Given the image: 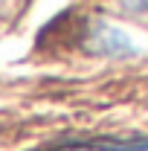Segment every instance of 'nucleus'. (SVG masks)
I'll return each mask as SVG.
<instances>
[{"label": "nucleus", "mask_w": 148, "mask_h": 151, "mask_svg": "<svg viewBox=\"0 0 148 151\" xmlns=\"http://www.w3.org/2000/svg\"><path fill=\"white\" fill-rule=\"evenodd\" d=\"M87 47H90L96 55H108V58H125L134 52V44L125 32L113 29L108 23H96L90 29V38H87Z\"/></svg>", "instance_id": "f03ea898"}, {"label": "nucleus", "mask_w": 148, "mask_h": 151, "mask_svg": "<svg viewBox=\"0 0 148 151\" xmlns=\"http://www.w3.org/2000/svg\"><path fill=\"white\" fill-rule=\"evenodd\" d=\"M122 12H128L134 18H148V0H116Z\"/></svg>", "instance_id": "7ed1b4c3"}, {"label": "nucleus", "mask_w": 148, "mask_h": 151, "mask_svg": "<svg viewBox=\"0 0 148 151\" xmlns=\"http://www.w3.org/2000/svg\"><path fill=\"white\" fill-rule=\"evenodd\" d=\"M35 151H148V137H96V139H61Z\"/></svg>", "instance_id": "f257e3e1"}]
</instances>
